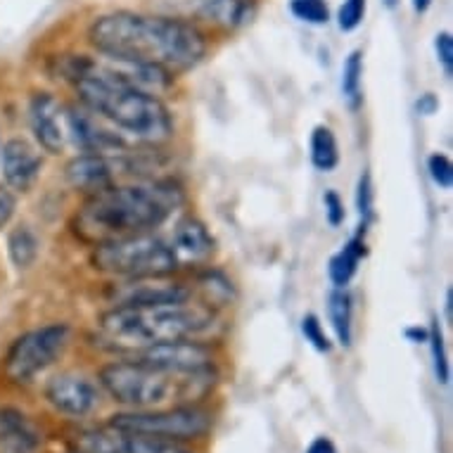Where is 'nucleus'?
Masks as SVG:
<instances>
[{
  "mask_svg": "<svg viewBox=\"0 0 453 453\" xmlns=\"http://www.w3.org/2000/svg\"><path fill=\"white\" fill-rule=\"evenodd\" d=\"M62 74L72 81L79 103L107 121L127 142L164 145L173 138V119L159 93L173 76L159 69L111 60L97 52L62 58Z\"/></svg>",
  "mask_w": 453,
  "mask_h": 453,
  "instance_id": "nucleus-1",
  "label": "nucleus"
},
{
  "mask_svg": "<svg viewBox=\"0 0 453 453\" xmlns=\"http://www.w3.org/2000/svg\"><path fill=\"white\" fill-rule=\"evenodd\" d=\"M88 43L111 60L159 69L164 74H186L209 52L207 34L179 17L117 10L96 17L88 27Z\"/></svg>",
  "mask_w": 453,
  "mask_h": 453,
  "instance_id": "nucleus-2",
  "label": "nucleus"
},
{
  "mask_svg": "<svg viewBox=\"0 0 453 453\" xmlns=\"http://www.w3.org/2000/svg\"><path fill=\"white\" fill-rule=\"evenodd\" d=\"M186 202L176 180L135 179L88 195L76 209L72 231L90 247L107 240L152 233L169 221Z\"/></svg>",
  "mask_w": 453,
  "mask_h": 453,
  "instance_id": "nucleus-3",
  "label": "nucleus"
},
{
  "mask_svg": "<svg viewBox=\"0 0 453 453\" xmlns=\"http://www.w3.org/2000/svg\"><path fill=\"white\" fill-rule=\"evenodd\" d=\"M219 326L207 302H162L148 306H111L97 319V347L135 357L148 347L176 340H202Z\"/></svg>",
  "mask_w": 453,
  "mask_h": 453,
  "instance_id": "nucleus-4",
  "label": "nucleus"
},
{
  "mask_svg": "<svg viewBox=\"0 0 453 453\" xmlns=\"http://www.w3.org/2000/svg\"><path fill=\"white\" fill-rule=\"evenodd\" d=\"M97 382L111 399L131 411L190 406L202 402L216 385V371L179 375L138 357H127L100 368Z\"/></svg>",
  "mask_w": 453,
  "mask_h": 453,
  "instance_id": "nucleus-5",
  "label": "nucleus"
},
{
  "mask_svg": "<svg viewBox=\"0 0 453 453\" xmlns=\"http://www.w3.org/2000/svg\"><path fill=\"white\" fill-rule=\"evenodd\" d=\"M90 264L100 273L114 275L119 280L164 278V275H173L180 268L172 242L164 240L162 235H155V231L93 245Z\"/></svg>",
  "mask_w": 453,
  "mask_h": 453,
  "instance_id": "nucleus-6",
  "label": "nucleus"
},
{
  "mask_svg": "<svg viewBox=\"0 0 453 453\" xmlns=\"http://www.w3.org/2000/svg\"><path fill=\"white\" fill-rule=\"evenodd\" d=\"M107 425L121 432H131V434L166 439V441L180 444V441L204 437L214 425V416L197 403H190V406H172V409L117 413Z\"/></svg>",
  "mask_w": 453,
  "mask_h": 453,
  "instance_id": "nucleus-7",
  "label": "nucleus"
},
{
  "mask_svg": "<svg viewBox=\"0 0 453 453\" xmlns=\"http://www.w3.org/2000/svg\"><path fill=\"white\" fill-rule=\"evenodd\" d=\"M72 327L67 323H48L17 337L10 347L3 372L15 385H29L52 364H58L72 344Z\"/></svg>",
  "mask_w": 453,
  "mask_h": 453,
  "instance_id": "nucleus-8",
  "label": "nucleus"
},
{
  "mask_svg": "<svg viewBox=\"0 0 453 453\" xmlns=\"http://www.w3.org/2000/svg\"><path fill=\"white\" fill-rule=\"evenodd\" d=\"M134 152L127 155H97V152H79L74 159H69L65 176L67 183L79 193L93 195L97 190L119 183L121 173H135Z\"/></svg>",
  "mask_w": 453,
  "mask_h": 453,
  "instance_id": "nucleus-9",
  "label": "nucleus"
},
{
  "mask_svg": "<svg viewBox=\"0 0 453 453\" xmlns=\"http://www.w3.org/2000/svg\"><path fill=\"white\" fill-rule=\"evenodd\" d=\"M65 127H67V138L79 148V152H97V155L128 152V142L81 103L65 107Z\"/></svg>",
  "mask_w": 453,
  "mask_h": 453,
  "instance_id": "nucleus-10",
  "label": "nucleus"
},
{
  "mask_svg": "<svg viewBox=\"0 0 453 453\" xmlns=\"http://www.w3.org/2000/svg\"><path fill=\"white\" fill-rule=\"evenodd\" d=\"M74 449L76 453H193L179 441L131 434L110 425L76 434Z\"/></svg>",
  "mask_w": 453,
  "mask_h": 453,
  "instance_id": "nucleus-11",
  "label": "nucleus"
},
{
  "mask_svg": "<svg viewBox=\"0 0 453 453\" xmlns=\"http://www.w3.org/2000/svg\"><path fill=\"white\" fill-rule=\"evenodd\" d=\"M135 357L152 365H159L164 371L179 372V375L216 371L214 349L202 340H176V342L155 344Z\"/></svg>",
  "mask_w": 453,
  "mask_h": 453,
  "instance_id": "nucleus-12",
  "label": "nucleus"
},
{
  "mask_svg": "<svg viewBox=\"0 0 453 453\" xmlns=\"http://www.w3.org/2000/svg\"><path fill=\"white\" fill-rule=\"evenodd\" d=\"M111 306H148L162 302H183L193 299V290L183 282L172 280V275L164 278H127L114 282L107 292Z\"/></svg>",
  "mask_w": 453,
  "mask_h": 453,
  "instance_id": "nucleus-13",
  "label": "nucleus"
},
{
  "mask_svg": "<svg viewBox=\"0 0 453 453\" xmlns=\"http://www.w3.org/2000/svg\"><path fill=\"white\" fill-rule=\"evenodd\" d=\"M52 409L69 418H86L100 406V387L81 372H60L45 387Z\"/></svg>",
  "mask_w": 453,
  "mask_h": 453,
  "instance_id": "nucleus-14",
  "label": "nucleus"
},
{
  "mask_svg": "<svg viewBox=\"0 0 453 453\" xmlns=\"http://www.w3.org/2000/svg\"><path fill=\"white\" fill-rule=\"evenodd\" d=\"M29 128L34 141L48 155H60L67 145L65 107L52 93H34L29 100Z\"/></svg>",
  "mask_w": 453,
  "mask_h": 453,
  "instance_id": "nucleus-15",
  "label": "nucleus"
},
{
  "mask_svg": "<svg viewBox=\"0 0 453 453\" xmlns=\"http://www.w3.org/2000/svg\"><path fill=\"white\" fill-rule=\"evenodd\" d=\"M0 169L5 186L15 193H29L43 172V157L29 141L10 138L0 145Z\"/></svg>",
  "mask_w": 453,
  "mask_h": 453,
  "instance_id": "nucleus-16",
  "label": "nucleus"
},
{
  "mask_svg": "<svg viewBox=\"0 0 453 453\" xmlns=\"http://www.w3.org/2000/svg\"><path fill=\"white\" fill-rule=\"evenodd\" d=\"M172 247L180 264H207L216 252V242L211 233L200 219L183 216L176 221L172 233Z\"/></svg>",
  "mask_w": 453,
  "mask_h": 453,
  "instance_id": "nucleus-17",
  "label": "nucleus"
},
{
  "mask_svg": "<svg viewBox=\"0 0 453 453\" xmlns=\"http://www.w3.org/2000/svg\"><path fill=\"white\" fill-rule=\"evenodd\" d=\"M41 432L17 409H0V453H38Z\"/></svg>",
  "mask_w": 453,
  "mask_h": 453,
  "instance_id": "nucleus-18",
  "label": "nucleus"
},
{
  "mask_svg": "<svg viewBox=\"0 0 453 453\" xmlns=\"http://www.w3.org/2000/svg\"><path fill=\"white\" fill-rule=\"evenodd\" d=\"M252 8L254 0H202L200 15L219 29L233 31L250 22Z\"/></svg>",
  "mask_w": 453,
  "mask_h": 453,
  "instance_id": "nucleus-19",
  "label": "nucleus"
},
{
  "mask_svg": "<svg viewBox=\"0 0 453 453\" xmlns=\"http://www.w3.org/2000/svg\"><path fill=\"white\" fill-rule=\"evenodd\" d=\"M327 319L333 326L334 340L340 347H351L354 337V299L347 292V288H334L327 295Z\"/></svg>",
  "mask_w": 453,
  "mask_h": 453,
  "instance_id": "nucleus-20",
  "label": "nucleus"
},
{
  "mask_svg": "<svg viewBox=\"0 0 453 453\" xmlns=\"http://www.w3.org/2000/svg\"><path fill=\"white\" fill-rule=\"evenodd\" d=\"M365 257V240L361 233L347 242L340 252L333 254V259L327 264V278L333 282V288H347L358 271V264Z\"/></svg>",
  "mask_w": 453,
  "mask_h": 453,
  "instance_id": "nucleus-21",
  "label": "nucleus"
},
{
  "mask_svg": "<svg viewBox=\"0 0 453 453\" xmlns=\"http://www.w3.org/2000/svg\"><path fill=\"white\" fill-rule=\"evenodd\" d=\"M38 252H41V240L29 226H17L8 235V254L10 261L19 271H27L36 264Z\"/></svg>",
  "mask_w": 453,
  "mask_h": 453,
  "instance_id": "nucleus-22",
  "label": "nucleus"
},
{
  "mask_svg": "<svg viewBox=\"0 0 453 453\" xmlns=\"http://www.w3.org/2000/svg\"><path fill=\"white\" fill-rule=\"evenodd\" d=\"M309 150H311V164L319 172H333L340 164V145H337V138L330 127L313 128Z\"/></svg>",
  "mask_w": 453,
  "mask_h": 453,
  "instance_id": "nucleus-23",
  "label": "nucleus"
},
{
  "mask_svg": "<svg viewBox=\"0 0 453 453\" xmlns=\"http://www.w3.org/2000/svg\"><path fill=\"white\" fill-rule=\"evenodd\" d=\"M342 96L351 110L364 103V52L351 50L342 65Z\"/></svg>",
  "mask_w": 453,
  "mask_h": 453,
  "instance_id": "nucleus-24",
  "label": "nucleus"
},
{
  "mask_svg": "<svg viewBox=\"0 0 453 453\" xmlns=\"http://www.w3.org/2000/svg\"><path fill=\"white\" fill-rule=\"evenodd\" d=\"M290 12L299 22L323 27L330 22V8L326 0H290Z\"/></svg>",
  "mask_w": 453,
  "mask_h": 453,
  "instance_id": "nucleus-25",
  "label": "nucleus"
},
{
  "mask_svg": "<svg viewBox=\"0 0 453 453\" xmlns=\"http://www.w3.org/2000/svg\"><path fill=\"white\" fill-rule=\"evenodd\" d=\"M427 342H430V349H432V365H434V375H437V382L446 385L451 372H449V358H446L444 337H441V327H439L437 319L432 320L430 334H427Z\"/></svg>",
  "mask_w": 453,
  "mask_h": 453,
  "instance_id": "nucleus-26",
  "label": "nucleus"
},
{
  "mask_svg": "<svg viewBox=\"0 0 453 453\" xmlns=\"http://www.w3.org/2000/svg\"><path fill=\"white\" fill-rule=\"evenodd\" d=\"M357 211H358V219H361V231L365 233L368 223H371L372 216H375V193H372V179L368 172L361 173V179H358Z\"/></svg>",
  "mask_w": 453,
  "mask_h": 453,
  "instance_id": "nucleus-27",
  "label": "nucleus"
},
{
  "mask_svg": "<svg viewBox=\"0 0 453 453\" xmlns=\"http://www.w3.org/2000/svg\"><path fill=\"white\" fill-rule=\"evenodd\" d=\"M365 8H368V0H342V5L337 10V27L344 34L357 31L365 19Z\"/></svg>",
  "mask_w": 453,
  "mask_h": 453,
  "instance_id": "nucleus-28",
  "label": "nucleus"
},
{
  "mask_svg": "<svg viewBox=\"0 0 453 453\" xmlns=\"http://www.w3.org/2000/svg\"><path fill=\"white\" fill-rule=\"evenodd\" d=\"M302 334H304L306 342L311 344L316 351H320V354H327V351L333 349V342H330V337L326 334V327H323L316 313H306L304 319H302Z\"/></svg>",
  "mask_w": 453,
  "mask_h": 453,
  "instance_id": "nucleus-29",
  "label": "nucleus"
},
{
  "mask_svg": "<svg viewBox=\"0 0 453 453\" xmlns=\"http://www.w3.org/2000/svg\"><path fill=\"white\" fill-rule=\"evenodd\" d=\"M427 172H430V179L434 180V186L444 188V190H451L453 186V164L451 159L441 152H434L427 159Z\"/></svg>",
  "mask_w": 453,
  "mask_h": 453,
  "instance_id": "nucleus-30",
  "label": "nucleus"
},
{
  "mask_svg": "<svg viewBox=\"0 0 453 453\" xmlns=\"http://www.w3.org/2000/svg\"><path fill=\"white\" fill-rule=\"evenodd\" d=\"M434 50H437V60L444 69V74L451 79L453 76V36L449 31H441L434 38Z\"/></svg>",
  "mask_w": 453,
  "mask_h": 453,
  "instance_id": "nucleus-31",
  "label": "nucleus"
},
{
  "mask_svg": "<svg viewBox=\"0 0 453 453\" xmlns=\"http://www.w3.org/2000/svg\"><path fill=\"white\" fill-rule=\"evenodd\" d=\"M323 207H326L327 223H330L333 228L342 226L347 211H344V202H342V197H340V195L334 193V190H327V193L323 195Z\"/></svg>",
  "mask_w": 453,
  "mask_h": 453,
  "instance_id": "nucleus-32",
  "label": "nucleus"
},
{
  "mask_svg": "<svg viewBox=\"0 0 453 453\" xmlns=\"http://www.w3.org/2000/svg\"><path fill=\"white\" fill-rule=\"evenodd\" d=\"M17 211V193L5 183H0V231L8 228L10 221L15 219Z\"/></svg>",
  "mask_w": 453,
  "mask_h": 453,
  "instance_id": "nucleus-33",
  "label": "nucleus"
},
{
  "mask_svg": "<svg viewBox=\"0 0 453 453\" xmlns=\"http://www.w3.org/2000/svg\"><path fill=\"white\" fill-rule=\"evenodd\" d=\"M306 453H340V451H337V446H334L327 437H316L311 444H309Z\"/></svg>",
  "mask_w": 453,
  "mask_h": 453,
  "instance_id": "nucleus-34",
  "label": "nucleus"
},
{
  "mask_svg": "<svg viewBox=\"0 0 453 453\" xmlns=\"http://www.w3.org/2000/svg\"><path fill=\"white\" fill-rule=\"evenodd\" d=\"M403 334L409 337L411 342H427V334H430V330H425V327H406L403 330Z\"/></svg>",
  "mask_w": 453,
  "mask_h": 453,
  "instance_id": "nucleus-35",
  "label": "nucleus"
},
{
  "mask_svg": "<svg viewBox=\"0 0 453 453\" xmlns=\"http://www.w3.org/2000/svg\"><path fill=\"white\" fill-rule=\"evenodd\" d=\"M418 110H420V114H432V111L437 110V100H434V96L427 93V96L418 103Z\"/></svg>",
  "mask_w": 453,
  "mask_h": 453,
  "instance_id": "nucleus-36",
  "label": "nucleus"
},
{
  "mask_svg": "<svg viewBox=\"0 0 453 453\" xmlns=\"http://www.w3.org/2000/svg\"><path fill=\"white\" fill-rule=\"evenodd\" d=\"M411 5H413V10H416L418 15H425V12L432 8V0H411Z\"/></svg>",
  "mask_w": 453,
  "mask_h": 453,
  "instance_id": "nucleus-37",
  "label": "nucleus"
},
{
  "mask_svg": "<svg viewBox=\"0 0 453 453\" xmlns=\"http://www.w3.org/2000/svg\"><path fill=\"white\" fill-rule=\"evenodd\" d=\"M446 320L451 323L453 320V292H446Z\"/></svg>",
  "mask_w": 453,
  "mask_h": 453,
  "instance_id": "nucleus-38",
  "label": "nucleus"
},
{
  "mask_svg": "<svg viewBox=\"0 0 453 453\" xmlns=\"http://www.w3.org/2000/svg\"><path fill=\"white\" fill-rule=\"evenodd\" d=\"M382 3H385V5L389 10H394V8H396V5H399V0H382Z\"/></svg>",
  "mask_w": 453,
  "mask_h": 453,
  "instance_id": "nucleus-39",
  "label": "nucleus"
},
{
  "mask_svg": "<svg viewBox=\"0 0 453 453\" xmlns=\"http://www.w3.org/2000/svg\"><path fill=\"white\" fill-rule=\"evenodd\" d=\"M0 145H3V142H0Z\"/></svg>",
  "mask_w": 453,
  "mask_h": 453,
  "instance_id": "nucleus-40",
  "label": "nucleus"
}]
</instances>
